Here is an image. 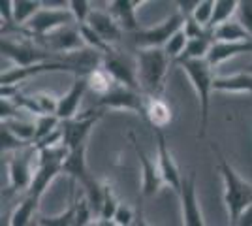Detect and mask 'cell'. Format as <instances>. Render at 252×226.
Returning a JSON list of instances; mask_svg holds the SVG:
<instances>
[{
  "label": "cell",
  "instance_id": "60d3db41",
  "mask_svg": "<svg viewBox=\"0 0 252 226\" xmlns=\"http://www.w3.org/2000/svg\"><path fill=\"white\" fill-rule=\"evenodd\" d=\"M113 223L117 226H134L136 225V215L126 204H121L113 215Z\"/></svg>",
  "mask_w": 252,
  "mask_h": 226
},
{
  "label": "cell",
  "instance_id": "f1b7e54d",
  "mask_svg": "<svg viewBox=\"0 0 252 226\" xmlns=\"http://www.w3.org/2000/svg\"><path fill=\"white\" fill-rule=\"evenodd\" d=\"M42 2L40 0H13V23L25 27L32 17L42 10Z\"/></svg>",
  "mask_w": 252,
  "mask_h": 226
},
{
  "label": "cell",
  "instance_id": "8fae6325",
  "mask_svg": "<svg viewBox=\"0 0 252 226\" xmlns=\"http://www.w3.org/2000/svg\"><path fill=\"white\" fill-rule=\"evenodd\" d=\"M38 151L34 145L27 147V149L15 153L10 159V193L13 191H23V189H31L32 177H34V172H32V157L36 155Z\"/></svg>",
  "mask_w": 252,
  "mask_h": 226
},
{
  "label": "cell",
  "instance_id": "836d02e7",
  "mask_svg": "<svg viewBox=\"0 0 252 226\" xmlns=\"http://www.w3.org/2000/svg\"><path fill=\"white\" fill-rule=\"evenodd\" d=\"M187 45H189V38H187V34L185 31L181 29L179 32L173 34V38L166 43V47H164V51L168 53V57L175 63L181 55L185 53V49H187Z\"/></svg>",
  "mask_w": 252,
  "mask_h": 226
},
{
  "label": "cell",
  "instance_id": "277c9868",
  "mask_svg": "<svg viewBox=\"0 0 252 226\" xmlns=\"http://www.w3.org/2000/svg\"><path fill=\"white\" fill-rule=\"evenodd\" d=\"M72 23L75 21L70 8H43L42 6V10L23 27V32L27 38L42 40L64 27H72Z\"/></svg>",
  "mask_w": 252,
  "mask_h": 226
},
{
  "label": "cell",
  "instance_id": "74e56055",
  "mask_svg": "<svg viewBox=\"0 0 252 226\" xmlns=\"http://www.w3.org/2000/svg\"><path fill=\"white\" fill-rule=\"evenodd\" d=\"M34 100H36V104H38L42 115H57L59 100H61V98L53 97L49 93H36V95H34Z\"/></svg>",
  "mask_w": 252,
  "mask_h": 226
},
{
  "label": "cell",
  "instance_id": "b9f144b4",
  "mask_svg": "<svg viewBox=\"0 0 252 226\" xmlns=\"http://www.w3.org/2000/svg\"><path fill=\"white\" fill-rule=\"evenodd\" d=\"M237 21L243 25V29L252 36V0L239 2V10H237Z\"/></svg>",
  "mask_w": 252,
  "mask_h": 226
},
{
  "label": "cell",
  "instance_id": "9a60e30c",
  "mask_svg": "<svg viewBox=\"0 0 252 226\" xmlns=\"http://www.w3.org/2000/svg\"><path fill=\"white\" fill-rule=\"evenodd\" d=\"M102 66L113 75V79L119 85L141 93V87H139V81H137V66H132L121 55H117L115 51L109 55H104L102 57Z\"/></svg>",
  "mask_w": 252,
  "mask_h": 226
},
{
  "label": "cell",
  "instance_id": "5bb4252c",
  "mask_svg": "<svg viewBox=\"0 0 252 226\" xmlns=\"http://www.w3.org/2000/svg\"><path fill=\"white\" fill-rule=\"evenodd\" d=\"M40 42H43V47L47 51H55V53H63V55H74L77 53L81 47L85 45L81 32H79V27H64L57 32L49 34L42 38Z\"/></svg>",
  "mask_w": 252,
  "mask_h": 226
},
{
  "label": "cell",
  "instance_id": "9c48e42d",
  "mask_svg": "<svg viewBox=\"0 0 252 226\" xmlns=\"http://www.w3.org/2000/svg\"><path fill=\"white\" fill-rule=\"evenodd\" d=\"M45 72H72L74 75H83L74 65H70V63L64 61V59H59V61H47V63L27 66V68H17V66H13L11 70L2 72L0 83H2V85H19L25 79H31L34 75L45 74Z\"/></svg>",
  "mask_w": 252,
  "mask_h": 226
},
{
  "label": "cell",
  "instance_id": "f546056e",
  "mask_svg": "<svg viewBox=\"0 0 252 226\" xmlns=\"http://www.w3.org/2000/svg\"><path fill=\"white\" fill-rule=\"evenodd\" d=\"M2 125H6L21 141L29 143V145H34V140H36V123H27V121H21V119H13V121H6Z\"/></svg>",
  "mask_w": 252,
  "mask_h": 226
},
{
  "label": "cell",
  "instance_id": "d6a6232c",
  "mask_svg": "<svg viewBox=\"0 0 252 226\" xmlns=\"http://www.w3.org/2000/svg\"><path fill=\"white\" fill-rule=\"evenodd\" d=\"M40 226H74L75 225V202H72V205L68 209H64L63 213L53 217H42L38 221Z\"/></svg>",
  "mask_w": 252,
  "mask_h": 226
},
{
  "label": "cell",
  "instance_id": "7bdbcfd3",
  "mask_svg": "<svg viewBox=\"0 0 252 226\" xmlns=\"http://www.w3.org/2000/svg\"><path fill=\"white\" fill-rule=\"evenodd\" d=\"M175 4H177V8H179L177 13H181L185 19H190V17L194 15L196 8H198L200 0H177Z\"/></svg>",
  "mask_w": 252,
  "mask_h": 226
},
{
  "label": "cell",
  "instance_id": "8d00e7d4",
  "mask_svg": "<svg viewBox=\"0 0 252 226\" xmlns=\"http://www.w3.org/2000/svg\"><path fill=\"white\" fill-rule=\"evenodd\" d=\"M213 11H215V0H200L198 8L194 11L192 19L196 23H200L201 27L209 29L211 19H213Z\"/></svg>",
  "mask_w": 252,
  "mask_h": 226
},
{
  "label": "cell",
  "instance_id": "83f0119b",
  "mask_svg": "<svg viewBox=\"0 0 252 226\" xmlns=\"http://www.w3.org/2000/svg\"><path fill=\"white\" fill-rule=\"evenodd\" d=\"M237 10H239L237 0H215V11H213L209 31H215L224 23L231 21V17L237 13Z\"/></svg>",
  "mask_w": 252,
  "mask_h": 226
},
{
  "label": "cell",
  "instance_id": "4fadbf2b",
  "mask_svg": "<svg viewBox=\"0 0 252 226\" xmlns=\"http://www.w3.org/2000/svg\"><path fill=\"white\" fill-rule=\"evenodd\" d=\"M128 136L132 140V145H134L137 159L141 162V194L143 196H155L160 191V187L164 185L162 173H160V168H158V162L151 161L147 155H145V151L139 147L134 132H130Z\"/></svg>",
  "mask_w": 252,
  "mask_h": 226
},
{
  "label": "cell",
  "instance_id": "ab89813d",
  "mask_svg": "<svg viewBox=\"0 0 252 226\" xmlns=\"http://www.w3.org/2000/svg\"><path fill=\"white\" fill-rule=\"evenodd\" d=\"M183 31L187 34V38L189 40H198V38H205V36H209L213 31L209 29H205V27H201L200 23H196L192 17L190 19H185V27H183Z\"/></svg>",
  "mask_w": 252,
  "mask_h": 226
},
{
  "label": "cell",
  "instance_id": "f35d334b",
  "mask_svg": "<svg viewBox=\"0 0 252 226\" xmlns=\"http://www.w3.org/2000/svg\"><path fill=\"white\" fill-rule=\"evenodd\" d=\"M70 11L74 15V21L77 23V27H81V25H87L91 13H93V8H91V2H87V0H72Z\"/></svg>",
  "mask_w": 252,
  "mask_h": 226
},
{
  "label": "cell",
  "instance_id": "7c38bea8",
  "mask_svg": "<svg viewBox=\"0 0 252 226\" xmlns=\"http://www.w3.org/2000/svg\"><path fill=\"white\" fill-rule=\"evenodd\" d=\"M155 134H157V162L158 168H160V173H162V179H164V185H168L169 189H173L175 193L179 194L181 191V183H183V175L179 173V168L173 157H171V151L168 147V141H166V136L162 130L155 129Z\"/></svg>",
  "mask_w": 252,
  "mask_h": 226
},
{
  "label": "cell",
  "instance_id": "4316f807",
  "mask_svg": "<svg viewBox=\"0 0 252 226\" xmlns=\"http://www.w3.org/2000/svg\"><path fill=\"white\" fill-rule=\"evenodd\" d=\"M213 38L215 42H251L252 36L245 29L239 21H228L220 25L219 29L213 31Z\"/></svg>",
  "mask_w": 252,
  "mask_h": 226
},
{
  "label": "cell",
  "instance_id": "4dcf8cb0",
  "mask_svg": "<svg viewBox=\"0 0 252 226\" xmlns=\"http://www.w3.org/2000/svg\"><path fill=\"white\" fill-rule=\"evenodd\" d=\"M63 121L57 117V115H42V117H36V140L34 145L43 141L45 138H49L53 132L61 129Z\"/></svg>",
  "mask_w": 252,
  "mask_h": 226
},
{
  "label": "cell",
  "instance_id": "e575fe53",
  "mask_svg": "<svg viewBox=\"0 0 252 226\" xmlns=\"http://www.w3.org/2000/svg\"><path fill=\"white\" fill-rule=\"evenodd\" d=\"M119 205H121V202L117 200L115 193H113V187H111L109 183H104V204H102L100 219L113 221V215H115V211Z\"/></svg>",
  "mask_w": 252,
  "mask_h": 226
},
{
  "label": "cell",
  "instance_id": "2e32d148",
  "mask_svg": "<svg viewBox=\"0 0 252 226\" xmlns=\"http://www.w3.org/2000/svg\"><path fill=\"white\" fill-rule=\"evenodd\" d=\"M85 91H89L87 87V75H74V83L68 89V93L59 100V109H57V117L61 121H70L77 117V109L81 106V100L85 97Z\"/></svg>",
  "mask_w": 252,
  "mask_h": 226
},
{
  "label": "cell",
  "instance_id": "d4e9b609",
  "mask_svg": "<svg viewBox=\"0 0 252 226\" xmlns=\"http://www.w3.org/2000/svg\"><path fill=\"white\" fill-rule=\"evenodd\" d=\"M38 202L40 198H34L31 194H27L21 200V204H17V207L13 209V213L8 219V226H29L32 221V217L38 209Z\"/></svg>",
  "mask_w": 252,
  "mask_h": 226
},
{
  "label": "cell",
  "instance_id": "d6986e66",
  "mask_svg": "<svg viewBox=\"0 0 252 226\" xmlns=\"http://www.w3.org/2000/svg\"><path fill=\"white\" fill-rule=\"evenodd\" d=\"M141 4H143L141 0H113L109 2V13L115 17V21L121 25L123 31L137 32L139 25L136 19V10Z\"/></svg>",
  "mask_w": 252,
  "mask_h": 226
},
{
  "label": "cell",
  "instance_id": "44dd1931",
  "mask_svg": "<svg viewBox=\"0 0 252 226\" xmlns=\"http://www.w3.org/2000/svg\"><path fill=\"white\" fill-rule=\"evenodd\" d=\"M243 53H252V40L251 42H215L207 55V63L211 66H219L224 61H228L231 57H237Z\"/></svg>",
  "mask_w": 252,
  "mask_h": 226
},
{
  "label": "cell",
  "instance_id": "e0dca14e",
  "mask_svg": "<svg viewBox=\"0 0 252 226\" xmlns=\"http://www.w3.org/2000/svg\"><path fill=\"white\" fill-rule=\"evenodd\" d=\"M87 25H89V27H91V29H93V31H94L107 45L117 43L119 40H121V36H123L121 25L115 21V17H113L109 11L93 10Z\"/></svg>",
  "mask_w": 252,
  "mask_h": 226
},
{
  "label": "cell",
  "instance_id": "7dc6e473",
  "mask_svg": "<svg viewBox=\"0 0 252 226\" xmlns=\"http://www.w3.org/2000/svg\"><path fill=\"white\" fill-rule=\"evenodd\" d=\"M98 226H117L113 221H105V219H98Z\"/></svg>",
  "mask_w": 252,
  "mask_h": 226
},
{
  "label": "cell",
  "instance_id": "ac0fdd59",
  "mask_svg": "<svg viewBox=\"0 0 252 226\" xmlns=\"http://www.w3.org/2000/svg\"><path fill=\"white\" fill-rule=\"evenodd\" d=\"M63 164L64 162L55 161V162H38L36 170H34V177H32L31 189L29 194L34 198H42L43 193L49 189V185L55 181V177L59 173H63Z\"/></svg>",
  "mask_w": 252,
  "mask_h": 226
},
{
  "label": "cell",
  "instance_id": "52a82bcc",
  "mask_svg": "<svg viewBox=\"0 0 252 226\" xmlns=\"http://www.w3.org/2000/svg\"><path fill=\"white\" fill-rule=\"evenodd\" d=\"M2 55L11 59L17 68H27L47 61H59L55 53L47 51L45 47H40L32 42H13L10 38H2Z\"/></svg>",
  "mask_w": 252,
  "mask_h": 226
},
{
  "label": "cell",
  "instance_id": "d590c367",
  "mask_svg": "<svg viewBox=\"0 0 252 226\" xmlns=\"http://www.w3.org/2000/svg\"><path fill=\"white\" fill-rule=\"evenodd\" d=\"M0 141H2V151H23L27 149V147H31L29 143H25V141H21L13 132H11L6 125H2V130H0Z\"/></svg>",
  "mask_w": 252,
  "mask_h": 226
},
{
  "label": "cell",
  "instance_id": "c3c4849f",
  "mask_svg": "<svg viewBox=\"0 0 252 226\" xmlns=\"http://www.w3.org/2000/svg\"><path fill=\"white\" fill-rule=\"evenodd\" d=\"M245 72H247V74H251L252 75V63L249 66H247V70H245Z\"/></svg>",
  "mask_w": 252,
  "mask_h": 226
},
{
  "label": "cell",
  "instance_id": "30bf717a",
  "mask_svg": "<svg viewBox=\"0 0 252 226\" xmlns=\"http://www.w3.org/2000/svg\"><path fill=\"white\" fill-rule=\"evenodd\" d=\"M179 202H181L183 226H205L200 204H198V196H196V173L194 172L189 177H183L181 191H179Z\"/></svg>",
  "mask_w": 252,
  "mask_h": 226
},
{
  "label": "cell",
  "instance_id": "bcb514c9",
  "mask_svg": "<svg viewBox=\"0 0 252 226\" xmlns=\"http://www.w3.org/2000/svg\"><path fill=\"white\" fill-rule=\"evenodd\" d=\"M136 226H151L145 221V217H143V211H141V207L137 209V213H136Z\"/></svg>",
  "mask_w": 252,
  "mask_h": 226
},
{
  "label": "cell",
  "instance_id": "8992f818",
  "mask_svg": "<svg viewBox=\"0 0 252 226\" xmlns=\"http://www.w3.org/2000/svg\"><path fill=\"white\" fill-rule=\"evenodd\" d=\"M104 109H89L77 117L70 119V121H63L61 130H63V143L68 151H75L79 147L87 145V138L89 132L94 127L96 123L102 119Z\"/></svg>",
  "mask_w": 252,
  "mask_h": 226
},
{
  "label": "cell",
  "instance_id": "7a4b0ae2",
  "mask_svg": "<svg viewBox=\"0 0 252 226\" xmlns=\"http://www.w3.org/2000/svg\"><path fill=\"white\" fill-rule=\"evenodd\" d=\"M169 65L171 59L164 49H137V81L143 95H160Z\"/></svg>",
  "mask_w": 252,
  "mask_h": 226
},
{
  "label": "cell",
  "instance_id": "484cf974",
  "mask_svg": "<svg viewBox=\"0 0 252 226\" xmlns=\"http://www.w3.org/2000/svg\"><path fill=\"white\" fill-rule=\"evenodd\" d=\"M213 43H215L213 32H211L209 36H205V38L189 40V45H187L185 53L181 55L175 63L181 65V63H187V61H205L211 51V47H213Z\"/></svg>",
  "mask_w": 252,
  "mask_h": 226
},
{
  "label": "cell",
  "instance_id": "1f68e13d",
  "mask_svg": "<svg viewBox=\"0 0 252 226\" xmlns=\"http://www.w3.org/2000/svg\"><path fill=\"white\" fill-rule=\"evenodd\" d=\"M79 32H81V38H83L85 45L91 47V51H96V53H100V55L113 53L111 45H107V43H105L104 40H102V38L89 27V25H81V27H79Z\"/></svg>",
  "mask_w": 252,
  "mask_h": 226
},
{
  "label": "cell",
  "instance_id": "ffe728a7",
  "mask_svg": "<svg viewBox=\"0 0 252 226\" xmlns=\"http://www.w3.org/2000/svg\"><path fill=\"white\" fill-rule=\"evenodd\" d=\"M145 119L157 130H162L173 121V111L166 100H162L160 97L145 95Z\"/></svg>",
  "mask_w": 252,
  "mask_h": 226
},
{
  "label": "cell",
  "instance_id": "6da1fadb",
  "mask_svg": "<svg viewBox=\"0 0 252 226\" xmlns=\"http://www.w3.org/2000/svg\"><path fill=\"white\" fill-rule=\"evenodd\" d=\"M213 151L219 155V172L224 179V204H226L230 226H235L243 211L252 205V185L235 173V170L228 164V161L219 153L217 147H213Z\"/></svg>",
  "mask_w": 252,
  "mask_h": 226
},
{
  "label": "cell",
  "instance_id": "f6af8a7d",
  "mask_svg": "<svg viewBox=\"0 0 252 226\" xmlns=\"http://www.w3.org/2000/svg\"><path fill=\"white\" fill-rule=\"evenodd\" d=\"M235 226H252V205H249L245 211L241 213V217L237 219Z\"/></svg>",
  "mask_w": 252,
  "mask_h": 226
},
{
  "label": "cell",
  "instance_id": "ba28073f",
  "mask_svg": "<svg viewBox=\"0 0 252 226\" xmlns=\"http://www.w3.org/2000/svg\"><path fill=\"white\" fill-rule=\"evenodd\" d=\"M96 108L125 109V111H132L136 115L145 117V95L139 91H134V89H128V87L117 85L111 93L98 98Z\"/></svg>",
  "mask_w": 252,
  "mask_h": 226
},
{
  "label": "cell",
  "instance_id": "f907efd6",
  "mask_svg": "<svg viewBox=\"0 0 252 226\" xmlns=\"http://www.w3.org/2000/svg\"><path fill=\"white\" fill-rule=\"evenodd\" d=\"M134 226H136V225H134Z\"/></svg>",
  "mask_w": 252,
  "mask_h": 226
},
{
  "label": "cell",
  "instance_id": "681fc988",
  "mask_svg": "<svg viewBox=\"0 0 252 226\" xmlns=\"http://www.w3.org/2000/svg\"><path fill=\"white\" fill-rule=\"evenodd\" d=\"M89 226H98V221H94V223H91Z\"/></svg>",
  "mask_w": 252,
  "mask_h": 226
},
{
  "label": "cell",
  "instance_id": "cb8c5ba5",
  "mask_svg": "<svg viewBox=\"0 0 252 226\" xmlns=\"http://www.w3.org/2000/svg\"><path fill=\"white\" fill-rule=\"evenodd\" d=\"M117 85H119V83L113 79V75L109 74L104 66H98L96 70H93L91 74L87 75V87H89V91L94 93L98 98H102V97H105L107 93H111Z\"/></svg>",
  "mask_w": 252,
  "mask_h": 226
},
{
  "label": "cell",
  "instance_id": "5b68a950",
  "mask_svg": "<svg viewBox=\"0 0 252 226\" xmlns=\"http://www.w3.org/2000/svg\"><path fill=\"white\" fill-rule=\"evenodd\" d=\"M183 27H185V17L181 13H173L157 27L139 29L132 36L137 49H164L166 43L173 38V34L179 32Z\"/></svg>",
  "mask_w": 252,
  "mask_h": 226
},
{
  "label": "cell",
  "instance_id": "ee69618b",
  "mask_svg": "<svg viewBox=\"0 0 252 226\" xmlns=\"http://www.w3.org/2000/svg\"><path fill=\"white\" fill-rule=\"evenodd\" d=\"M0 13H2V23H6V25H15V23H13V0L4 2L2 8H0Z\"/></svg>",
  "mask_w": 252,
  "mask_h": 226
},
{
  "label": "cell",
  "instance_id": "3957f363",
  "mask_svg": "<svg viewBox=\"0 0 252 226\" xmlns=\"http://www.w3.org/2000/svg\"><path fill=\"white\" fill-rule=\"evenodd\" d=\"M181 68L187 72L190 83L194 87L198 102H200V138L205 136L207 125H209V106H211V93L215 91V75H213V66L205 61H187L181 63Z\"/></svg>",
  "mask_w": 252,
  "mask_h": 226
},
{
  "label": "cell",
  "instance_id": "7402d4cb",
  "mask_svg": "<svg viewBox=\"0 0 252 226\" xmlns=\"http://www.w3.org/2000/svg\"><path fill=\"white\" fill-rule=\"evenodd\" d=\"M85 151H87V145H83V147H79V149L75 151H70V155L66 157V161L63 164V173H68L74 181H79L81 187L89 179H93V175L89 173V168H87Z\"/></svg>",
  "mask_w": 252,
  "mask_h": 226
},
{
  "label": "cell",
  "instance_id": "603a6c76",
  "mask_svg": "<svg viewBox=\"0 0 252 226\" xmlns=\"http://www.w3.org/2000/svg\"><path fill=\"white\" fill-rule=\"evenodd\" d=\"M215 91H220V93H235V95H252V75L247 72H239V74L233 75H222V77H215V83H213Z\"/></svg>",
  "mask_w": 252,
  "mask_h": 226
}]
</instances>
